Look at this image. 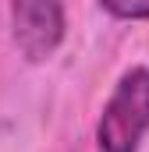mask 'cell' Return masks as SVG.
<instances>
[{
  "instance_id": "obj_1",
  "label": "cell",
  "mask_w": 149,
  "mask_h": 152,
  "mask_svg": "<svg viewBox=\"0 0 149 152\" xmlns=\"http://www.w3.org/2000/svg\"><path fill=\"white\" fill-rule=\"evenodd\" d=\"M149 134V67H135L121 78L103 117L96 124V142L103 152H139Z\"/></svg>"
},
{
  "instance_id": "obj_2",
  "label": "cell",
  "mask_w": 149,
  "mask_h": 152,
  "mask_svg": "<svg viewBox=\"0 0 149 152\" xmlns=\"http://www.w3.org/2000/svg\"><path fill=\"white\" fill-rule=\"evenodd\" d=\"M11 36L25 60H46L64 39V4L60 0H14L11 4Z\"/></svg>"
},
{
  "instance_id": "obj_3",
  "label": "cell",
  "mask_w": 149,
  "mask_h": 152,
  "mask_svg": "<svg viewBox=\"0 0 149 152\" xmlns=\"http://www.w3.org/2000/svg\"><path fill=\"white\" fill-rule=\"evenodd\" d=\"M100 7L121 21H149V0H100Z\"/></svg>"
}]
</instances>
